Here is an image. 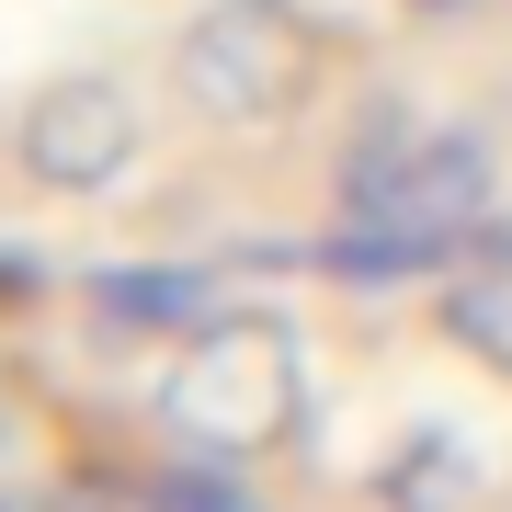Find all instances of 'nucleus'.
<instances>
[{"label": "nucleus", "mask_w": 512, "mask_h": 512, "mask_svg": "<svg viewBox=\"0 0 512 512\" xmlns=\"http://www.w3.org/2000/svg\"><path fill=\"white\" fill-rule=\"evenodd\" d=\"M433 330L467 353V365H490V376H512V262H467L456 285H444V308H433Z\"/></svg>", "instance_id": "6"}, {"label": "nucleus", "mask_w": 512, "mask_h": 512, "mask_svg": "<svg viewBox=\"0 0 512 512\" xmlns=\"http://www.w3.org/2000/svg\"><path fill=\"white\" fill-rule=\"evenodd\" d=\"M137 501L148 512H262L251 490L228 478V456H205V467H160V478H137Z\"/></svg>", "instance_id": "7"}, {"label": "nucleus", "mask_w": 512, "mask_h": 512, "mask_svg": "<svg viewBox=\"0 0 512 512\" xmlns=\"http://www.w3.org/2000/svg\"><path fill=\"white\" fill-rule=\"evenodd\" d=\"M319 69H330V35L296 0H205L171 35V80L205 126H285V114H308Z\"/></svg>", "instance_id": "2"}, {"label": "nucleus", "mask_w": 512, "mask_h": 512, "mask_svg": "<svg viewBox=\"0 0 512 512\" xmlns=\"http://www.w3.org/2000/svg\"><path fill=\"white\" fill-rule=\"evenodd\" d=\"M92 308L114 330H205L217 319V274L205 262H114V274H92Z\"/></svg>", "instance_id": "5"}, {"label": "nucleus", "mask_w": 512, "mask_h": 512, "mask_svg": "<svg viewBox=\"0 0 512 512\" xmlns=\"http://www.w3.org/2000/svg\"><path fill=\"white\" fill-rule=\"evenodd\" d=\"M376 512H490V456L467 421H410L376 456Z\"/></svg>", "instance_id": "4"}, {"label": "nucleus", "mask_w": 512, "mask_h": 512, "mask_svg": "<svg viewBox=\"0 0 512 512\" xmlns=\"http://www.w3.org/2000/svg\"><path fill=\"white\" fill-rule=\"evenodd\" d=\"M160 421L194 444V456H274V444L308 421V353H296V330L274 308H228L183 330V353H171L160 376Z\"/></svg>", "instance_id": "1"}, {"label": "nucleus", "mask_w": 512, "mask_h": 512, "mask_svg": "<svg viewBox=\"0 0 512 512\" xmlns=\"http://www.w3.org/2000/svg\"><path fill=\"white\" fill-rule=\"evenodd\" d=\"M0 512H12V501H0Z\"/></svg>", "instance_id": "8"}, {"label": "nucleus", "mask_w": 512, "mask_h": 512, "mask_svg": "<svg viewBox=\"0 0 512 512\" xmlns=\"http://www.w3.org/2000/svg\"><path fill=\"white\" fill-rule=\"evenodd\" d=\"M137 171V103L126 80L103 69H57L35 103H23V183L46 194H114Z\"/></svg>", "instance_id": "3"}]
</instances>
